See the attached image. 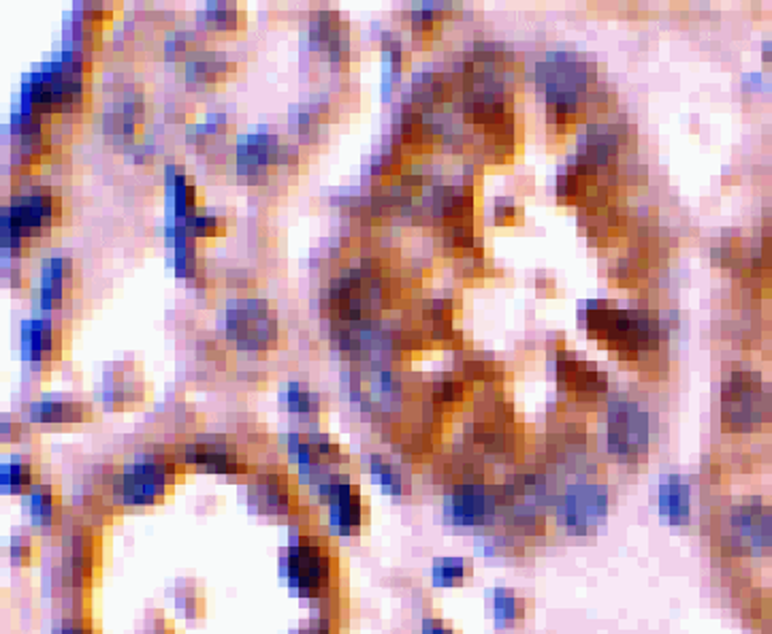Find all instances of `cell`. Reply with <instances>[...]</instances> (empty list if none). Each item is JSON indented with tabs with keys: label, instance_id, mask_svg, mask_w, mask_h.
<instances>
[{
	"label": "cell",
	"instance_id": "obj_2",
	"mask_svg": "<svg viewBox=\"0 0 772 634\" xmlns=\"http://www.w3.org/2000/svg\"><path fill=\"white\" fill-rule=\"evenodd\" d=\"M248 502L259 515L295 521L301 511L297 477L284 468H269L254 474L248 485Z\"/></svg>",
	"mask_w": 772,
	"mask_h": 634
},
{
	"label": "cell",
	"instance_id": "obj_6",
	"mask_svg": "<svg viewBox=\"0 0 772 634\" xmlns=\"http://www.w3.org/2000/svg\"><path fill=\"white\" fill-rule=\"evenodd\" d=\"M92 404L84 400H41L30 406V419L35 423H82L92 419Z\"/></svg>",
	"mask_w": 772,
	"mask_h": 634
},
{
	"label": "cell",
	"instance_id": "obj_10",
	"mask_svg": "<svg viewBox=\"0 0 772 634\" xmlns=\"http://www.w3.org/2000/svg\"><path fill=\"white\" fill-rule=\"evenodd\" d=\"M146 398V385L133 376H111L109 389H105V402L111 408H128Z\"/></svg>",
	"mask_w": 772,
	"mask_h": 634
},
{
	"label": "cell",
	"instance_id": "obj_11",
	"mask_svg": "<svg viewBox=\"0 0 772 634\" xmlns=\"http://www.w3.org/2000/svg\"><path fill=\"white\" fill-rule=\"evenodd\" d=\"M235 73V65L229 60H220V58H209V60H195L190 62V71L188 79L199 86H214L218 82H224Z\"/></svg>",
	"mask_w": 772,
	"mask_h": 634
},
{
	"label": "cell",
	"instance_id": "obj_14",
	"mask_svg": "<svg viewBox=\"0 0 772 634\" xmlns=\"http://www.w3.org/2000/svg\"><path fill=\"white\" fill-rule=\"evenodd\" d=\"M246 13L237 5H214L207 7V26L220 33H235L241 28V22L246 24Z\"/></svg>",
	"mask_w": 772,
	"mask_h": 634
},
{
	"label": "cell",
	"instance_id": "obj_4",
	"mask_svg": "<svg viewBox=\"0 0 772 634\" xmlns=\"http://www.w3.org/2000/svg\"><path fill=\"white\" fill-rule=\"evenodd\" d=\"M184 459L188 466L222 472V474H248V455L235 442L222 436H209L192 440L184 445Z\"/></svg>",
	"mask_w": 772,
	"mask_h": 634
},
{
	"label": "cell",
	"instance_id": "obj_20",
	"mask_svg": "<svg viewBox=\"0 0 772 634\" xmlns=\"http://www.w3.org/2000/svg\"><path fill=\"white\" fill-rule=\"evenodd\" d=\"M495 611H497V615H500V617H508V620H510V617L517 615V600L510 598L508 594L500 592V594L495 596Z\"/></svg>",
	"mask_w": 772,
	"mask_h": 634
},
{
	"label": "cell",
	"instance_id": "obj_13",
	"mask_svg": "<svg viewBox=\"0 0 772 634\" xmlns=\"http://www.w3.org/2000/svg\"><path fill=\"white\" fill-rule=\"evenodd\" d=\"M288 406H291V410L297 412L299 417L308 421H318L323 417V400H320L316 393L299 385H293L291 391H288Z\"/></svg>",
	"mask_w": 772,
	"mask_h": 634
},
{
	"label": "cell",
	"instance_id": "obj_19",
	"mask_svg": "<svg viewBox=\"0 0 772 634\" xmlns=\"http://www.w3.org/2000/svg\"><path fill=\"white\" fill-rule=\"evenodd\" d=\"M30 436V427L18 421H3V440L5 442H24Z\"/></svg>",
	"mask_w": 772,
	"mask_h": 634
},
{
	"label": "cell",
	"instance_id": "obj_5",
	"mask_svg": "<svg viewBox=\"0 0 772 634\" xmlns=\"http://www.w3.org/2000/svg\"><path fill=\"white\" fill-rule=\"evenodd\" d=\"M28 511L39 530L62 528V494L56 483H37L28 494Z\"/></svg>",
	"mask_w": 772,
	"mask_h": 634
},
{
	"label": "cell",
	"instance_id": "obj_21",
	"mask_svg": "<svg viewBox=\"0 0 772 634\" xmlns=\"http://www.w3.org/2000/svg\"><path fill=\"white\" fill-rule=\"evenodd\" d=\"M423 632L425 634H455L450 628H446L442 622L438 620H427L425 626H423Z\"/></svg>",
	"mask_w": 772,
	"mask_h": 634
},
{
	"label": "cell",
	"instance_id": "obj_16",
	"mask_svg": "<svg viewBox=\"0 0 772 634\" xmlns=\"http://www.w3.org/2000/svg\"><path fill=\"white\" fill-rule=\"evenodd\" d=\"M468 570H470V562L468 560H461V558L440 560V562H436V566H433V579H436V583H442V585L457 583L465 575H468Z\"/></svg>",
	"mask_w": 772,
	"mask_h": 634
},
{
	"label": "cell",
	"instance_id": "obj_7",
	"mask_svg": "<svg viewBox=\"0 0 772 634\" xmlns=\"http://www.w3.org/2000/svg\"><path fill=\"white\" fill-rule=\"evenodd\" d=\"M26 348L30 351L32 363L37 368H47L52 361L58 359L60 338L54 325L50 323H35L26 329Z\"/></svg>",
	"mask_w": 772,
	"mask_h": 634
},
{
	"label": "cell",
	"instance_id": "obj_1",
	"mask_svg": "<svg viewBox=\"0 0 772 634\" xmlns=\"http://www.w3.org/2000/svg\"><path fill=\"white\" fill-rule=\"evenodd\" d=\"M282 570L301 598L325 602L340 585V549L329 534L314 526H293L291 541L282 553Z\"/></svg>",
	"mask_w": 772,
	"mask_h": 634
},
{
	"label": "cell",
	"instance_id": "obj_3",
	"mask_svg": "<svg viewBox=\"0 0 772 634\" xmlns=\"http://www.w3.org/2000/svg\"><path fill=\"white\" fill-rule=\"evenodd\" d=\"M318 498L329 506V519L335 530L342 534H357L369 519V504L359 485L346 472L327 474L316 481Z\"/></svg>",
	"mask_w": 772,
	"mask_h": 634
},
{
	"label": "cell",
	"instance_id": "obj_17",
	"mask_svg": "<svg viewBox=\"0 0 772 634\" xmlns=\"http://www.w3.org/2000/svg\"><path fill=\"white\" fill-rule=\"evenodd\" d=\"M141 634H182L160 609H148L141 617Z\"/></svg>",
	"mask_w": 772,
	"mask_h": 634
},
{
	"label": "cell",
	"instance_id": "obj_15",
	"mask_svg": "<svg viewBox=\"0 0 772 634\" xmlns=\"http://www.w3.org/2000/svg\"><path fill=\"white\" fill-rule=\"evenodd\" d=\"M52 634H101V626L88 613V609L64 611Z\"/></svg>",
	"mask_w": 772,
	"mask_h": 634
},
{
	"label": "cell",
	"instance_id": "obj_8",
	"mask_svg": "<svg viewBox=\"0 0 772 634\" xmlns=\"http://www.w3.org/2000/svg\"><path fill=\"white\" fill-rule=\"evenodd\" d=\"M0 483H3L5 494H30L32 487L39 481V466L32 457L22 455L15 457L11 462L3 464L0 470Z\"/></svg>",
	"mask_w": 772,
	"mask_h": 634
},
{
	"label": "cell",
	"instance_id": "obj_12",
	"mask_svg": "<svg viewBox=\"0 0 772 634\" xmlns=\"http://www.w3.org/2000/svg\"><path fill=\"white\" fill-rule=\"evenodd\" d=\"M9 560L15 566H32L41 558V541L39 534L32 530H20L11 536L9 541Z\"/></svg>",
	"mask_w": 772,
	"mask_h": 634
},
{
	"label": "cell",
	"instance_id": "obj_9",
	"mask_svg": "<svg viewBox=\"0 0 772 634\" xmlns=\"http://www.w3.org/2000/svg\"><path fill=\"white\" fill-rule=\"evenodd\" d=\"M169 596L188 620H203L209 611L205 588L195 579H178L169 588Z\"/></svg>",
	"mask_w": 772,
	"mask_h": 634
},
{
	"label": "cell",
	"instance_id": "obj_18",
	"mask_svg": "<svg viewBox=\"0 0 772 634\" xmlns=\"http://www.w3.org/2000/svg\"><path fill=\"white\" fill-rule=\"evenodd\" d=\"M295 634H342V628H340V622H337V617L327 611L323 615L314 617L312 622L301 626Z\"/></svg>",
	"mask_w": 772,
	"mask_h": 634
}]
</instances>
